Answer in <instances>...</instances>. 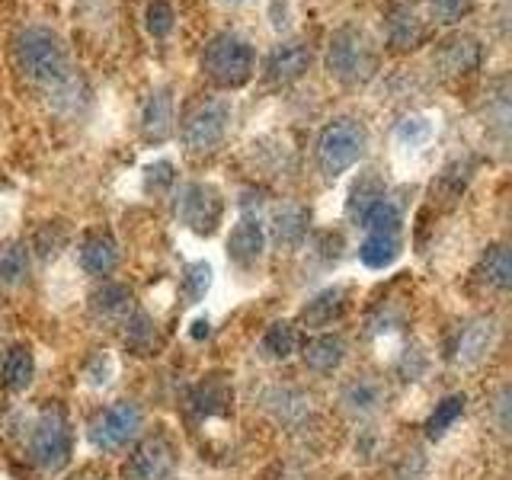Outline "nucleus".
Wrapping results in <instances>:
<instances>
[{"mask_svg":"<svg viewBox=\"0 0 512 480\" xmlns=\"http://www.w3.org/2000/svg\"><path fill=\"white\" fill-rule=\"evenodd\" d=\"M263 352L269 359H288L292 352L298 349V330L295 324H288V320H279V324H272L266 333H263Z\"/></svg>","mask_w":512,"mask_h":480,"instance_id":"nucleus-27","label":"nucleus"},{"mask_svg":"<svg viewBox=\"0 0 512 480\" xmlns=\"http://www.w3.org/2000/svg\"><path fill=\"white\" fill-rule=\"evenodd\" d=\"M301 356H304V365H308L311 372H317V375H333L336 368L343 365V359H346V343L340 340V336L324 333V336H314V340L304 343Z\"/></svg>","mask_w":512,"mask_h":480,"instance_id":"nucleus-13","label":"nucleus"},{"mask_svg":"<svg viewBox=\"0 0 512 480\" xmlns=\"http://www.w3.org/2000/svg\"><path fill=\"white\" fill-rule=\"evenodd\" d=\"M496 343V324L493 320H474V324L464 327L461 340H458V362L461 365H474L487 356Z\"/></svg>","mask_w":512,"mask_h":480,"instance_id":"nucleus-20","label":"nucleus"},{"mask_svg":"<svg viewBox=\"0 0 512 480\" xmlns=\"http://www.w3.org/2000/svg\"><path fill=\"white\" fill-rule=\"evenodd\" d=\"M208 333H212V327H208V320H196V324H192V340H205Z\"/></svg>","mask_w":512,"mask_h":480,"instance_id":"nucleus-37","label":"nucleus"},{"mask_svg":"<svg viewBox=\"0 0 512 480\" xmlns=\"http://www.w3.org/2000/svg\"><path fill=\"white\" fill-rule=\"evenodd\" d=\"M378 199H384V192H381V183L375 180V176H362V180L352 186V199H349V218L352 221H362V215L372 208Z\"/></svg>","mask_w":512,"mask_h":480,"instance_id":"nucleus-30","label":"nucleus"},{"mask_svg":"<svg viewBox=\"0 0 512 480\" xmlns=\"http://www.w3.org/2000/svg\"><path fill=\"white\" fill-rule=\"evenodd\" d=\"M13 61L16 71L26 74V80L39 87H52L55 93H64L71 87L68 74V55L64 45L52 29L29 26L13 39Z\"/></svg>","mask_w":512,"mask_h":480,"instance_id":"nucleus-1","label":"nucleus"},{"mask_svg":"<svg viewBox=\"0 0 512 480\" xmlns=\"http://www.w3.org/2000/svg\"><path fill=\"white\" fill-rule=\"evenodd\" d=\"M397 135L404 141H410V144H416V141H423L429 135V122L426 119H404L397 125Z\"/></svg>","mask_w":512,"mask_h":480,"instance_id":"nucleus-36","label":"nucleus"},{"mask_svg":"<svg viewBox=\"0 0 512 480\" xmlns=\"http://www.w3.org/2000/svg\"><path fill=\"white\" fill-rule=\"evenodd\" d=\"M71 448H74V436H71L68 413L61 407L42 410L29 436V458L36 461L45 474H55L61 468H68Z\"/></svg>","mask_w":512,"mask_h":480,"instance_id":"nucleus-4","label":"nucleus"},{"mask_svg":"<svg viewBox=\"0 0 512 480\" xmlns=\"http://www.w3.org/2000/svg\"><path fill=\"white\" fill-rule=\"evenodd\" d=\"M311 68V48L304 42H282L266 58V77L272 84H292Z\"/></svg>","mask_w":512,"mask_h":480,"instance_id":"nucleus-11","label":"nucleus"},{"mask_svg":"<svg viewBox=\"0 0 512 480\" xmlns=\"http://www.w3.org/2000/svg\"><path fill=\"white\" fill-rule=\"evenodd\" d=\"M141 432V410L128 400L106 407L100 416L93 420L90 439L96 448H125Z\"/></svg>","mask_w":512,"mask_h":480,"instance_id":"nucleus-8","label":"nucleus"},{"mask_svg":"<svg viewBox=\"0 0 512 480\" xmlns=\"http://www.w3.org/2000/svg\"><path fill=\"white\" fill-rule=\"evenodd\" d=\"M32 375H36V359H32V352L26 346H13L4 356V365H0V381H4V388L20 394L32 384Z\"/></svg>","mask_w":512,"mask_h":480,"instance_id":"nucleus-22","label":"nucleus"},{"mask_svg":"<svg viewBox=\"0 0 512 480\" xmlns=\"http://www.w3.org/2000/svg\"><path fill=\"white\" fill-rule=\"evenodd\" d=\"M343 314H346V288H327V292H320L317 298L304 304L301 320L308 327L320 330V327H330L333 320H340Z\"/></svg>","mask_w":512,"mask_h":480,"instance_id":"nucleus-19","label":"nucleus"},{"mask_svg":"<svg viewBox=\"0 0 512 480\" xmlns=\"http://www.w3.org/2000/svg\"><path fill=\"white\" fill-rule=\"evenodd\" d=\"M221 196L215 186L208 183H189L180 189V199H176V215L186 224L189 231L196 234H212L221 221Z\"/></svg>","mask_w":512,"mask_h":480,"instance_id":"nucleus-7","label":"nucleus"},{"mask_svg":"<svg viewBox=\"0 0 512 480\" xmlns=\"http://www.w3.org/2000/svg\"><path fill=\"white\" fill-rule=\"evenodd\" d=\"M429 10L439 23H458L471 10V0H429Z\"/></svg>","mask_w":512,"mask_h":480,"instance_id":"nucleus-34","label":"nucleus"},{"mask_svg":"<svg viewBox=\"0 0 512 480\" xmlns=\"http://www.w3.org/2000/svg\"><path fill=\"white\" fill-rule=\"evenodd\" d=\"M461 413H464V394H448L442 404H436V410H432V416L426 420V436L442 439Z\"/></svg>","mask_w":512,"mask_h":480,"instance_id":"nucleus-29","label":"nucleus"},{"mask_svg":"<svg viewBox=\"0 0 512 480\" xmlns=\"http://www.w3.org/2000/svg\"><path fill=\"white\" fill-rule=\"evenodd\" d=\"M400 256V234H368L359 247V260L368 269H384Z\"/></svg>","mask_w":512,"mask_h":480,"instance_id":"nucleus-24","label":"nucleus"},{"mask_svg":"<svg viewBox=\"0 0 512 480\" xmlns=\"http://www.w3.org/2000/svg\"><path fill=\"white\" fill-rule=\"evenodd\" d=\"M64 240H68V231L61 228V224H45V228L36 234V250H39V256H55L61 247H64Z\"/></svg>","mask_w":512,"mask_h":480,"instance_id":"nucleus-33","label":"nucleus"},{"mask_svg":"<svg viewBox=\"0 0 512 480\" xmlns=\"http://www.w3.org/2000/svg\"><path fill=\"white\" fill-rule=\"evenodd\" d=\"M477 276L484 279L490 288H496V292H506V288L512 285V256H509V247L496 244L484 253V260H480L477 266Z\"/></svg>","mask_w":512,"mask_h":480,"instance_id":"nucleus-23","label":"nucleus"},{"mask_svg":"<svg viewBox=\"0 0 512 480\" xmlns=\"http://www.w3.org/2000/svg\"><path fill=\"white\" fill-rule=\"evenodd\" d=\"M378 68V52L372 39L356 26H343L333 32L327 45V71L330 77L343 80V84H362L375 74Z\"/></svg>","mask_w":512,"mask_h":480,"instance_id":"nucleus-2","label":"nucleus"},{"mask_svg":"<svg viewBox=\"0 0 512 480\" xmlns=\"http://www.w3.org/2000/svg\"><path fill=\"white\" fill-rule=\"evenodd\" d=\"M436 61L445 74H471L480 68V61H484V48H480V42L468 36V32H458V36H448L439 45Z\"/></svg>","mask_w":512,"mask_h":480,"instance_id":"nucleus-10","label":"nucleus"},{"mask_svg":"<svg viewBox=\"0 0 512 480\" xmlns=\"http://www.w3.org/2000/svg\"><path fill=\"white\" fill-rule=\"evenodd\" d=\"M173 128V96L170 90H154L141 109V132L148 141H167Z\"/></svg>","mask_w":512,"mask_h":480,"instance_id":"nucleus-14","label":"nucleus"},{"mask_svg":"<svg viewBox=\"0 0 512 480\" xmlns=\"http://www.w3.org/2000/svg\"><path fill=\"white\" fill-rule=\"evenodd\" d=\"M266 250V231L263 224L256 218H240L234 224V231L228 237V256L240 266V269H250L256 260L263 256Z\"/></svg>","mask_w":512,"mask_h":480,"instance_id":"nucleus-12","label":"nucleus"},{"mask_svg":"<svg viewBox=\"0 0 512 480\" xmlns=\"http://www.w3.org/2000/svg\"><path fill=\"white\" fill-rule=\"evenodd\" d=\"M173 464H176V452L170 439L154 436V439H144L135 452L128 455L122 474L125 480H170Z\"/></svg>","mask_w":512,"mask_h":480,"instance_id":"nucleus-9","label":"nucleus"},{"mask_svg":"<svg viewBox=\"0 0 512 480\" xmlns=\"http://www.w3.org/2000/svg\"><path fill=\"white\" fill-rule=\"evenodd\" d=\"M231 106L212 96V100L196 103L183 119V144L189 151H212L221 144L224 132H228Z\"/></svg>","mask_w":512,"mask_h":480,"instance_id":"nucleus-6","label":"nucleus"},{"mask_svg":"<svg viewBox=\"0 0 512 480\" xmlns=\"http://www.w3.org/2000/svg\"><path fill=\"white\" fill-rule=\"evenodd\" d=\"M29 272V250L23 240L0 244V285H20Z\"/></svg>","mask_w":512,"mask_h":480,"instance_id":"nucleus-25","label":"nucleus"},{"mask_svg":"<svg viewBox=\"0 0 512 480\" xmlns=\"http://www.w3.org/2000/svg\"><path fill=\"white\" fill-rule=\"evenodd\" d=\"M343 404H346L349 413L368 416V413H375L378 404H381V388H378L375 381L359 378V381H352L349 388L343 391Z\"/></svg>","mask_w":512,"mask_h":480,"instance_id":"nucleus-26","label":"nucleus"},{"mask_svg":"<svg viewBox=\"0 0 512 480\" xmlns=\"http://www.w3.org/2000/svg\"><path fill=\"white\" fill-rule=\"evenodd\" d=\"M148 189H154V192H164V189H170L173 186V180H176V173H173V164L170 160H157V164H151L148 167Z\"/></svg>","mask_w":512,"mask_h":480,"instance_id":"nucleus-35","label":"nucleus"},{"mask_svg":"<svg viewBox=\"0 0 512 480\" xmlns=\"http://www.w3.org/2000/svg\"><path fill=\"white\" fill-rule=\"evenodd\" d=\"M256 68V52L247 39H240L237 32H221L202 52V71L208 80H215L218 87H240L247 84Z\"/></svg>","mask_w":512,"mask_h":480,"instance_id":"nucleus-3","label":"nucleus"},{"mask_svg":"<svg viewBox=\"0 0 512 480\" xmlns=\"http://www.w3.org/2000/svg\"><path fill=\"white\" fill-rule=\"evenodd\" d=\"M90 308H93V314H100L106 320H128L135 311V301H132V292H128L125 285L106 282L100 292H93Z\"/></svg>","mask_w":512,"mask_h":480,"instance_id":"nucleus-21","label":"nucleus"},{"mask_svg":"<svg viewBox=\"0 0 512 480\" xmlns=\"http://www.w3.org/2000/svg\"><path fill=\"white\" fill-rule=\"evenodd\" d=\"M231 404H234V391L221 375L199 381L196 391H192V410L202 416H228Z\"/></svg>","mask_w":512,"mask_h":480,"instance_id":"nucleus-15","label":"nucleus"},{"mask_svg":"<svg viewBox=\"0 0 512 480\" xmlns=\"http://www.w3.org/2000/svg\"><path fill=\"white\" fill-rule=\"evenodd\" d=\"M304 234H308V212L301 205H282L272 212V237L285 250L301 247Z\"/></svg>","mask_w":512,"mask_h":480,"instance_id":"nucleus-18","label":"nucleus"},{"mask_svg":"<svg viewBox=\"0 0 512 480\" xmlns=\"http://www.w3.org/2000/svg\"><path fill=\"white\" fill-rule=\"evenodd\" d=\"M212 285V266L208 263H189L186 266V276H183V292L189 304H199Z\"/></svg>","mask_w":512,"mask_h":480,"instance_id":"nucleus-31","label":"nucleus"},{"mask_svg":"<svg viewBox=\"0 0 512 480\" xmlns=\"http://www.w3.org/2000/svg\"><path fill=\"white\" fill-rule=\"evenodd\" d=\"M359 224L368 234H400V208L394 202H388V199H378L362 215Z\"/></svg>","mask_w":512,"mask_h":480,"instance_id":"nucleus-28","label":"nucleus"},{"mask_svg":"<svg viewBox=\"0 0 512 480\" xmlns=\"http://www.w3.org/2000/svg\"><path fill=\"white\" fill-rule=\"evenodd\" d=\"M362 154H365V128L356 119H333L324 132H320L317 164L330 180L343 176L349 167H356Z\"/></svg>","mask_w":512,"mask_h":480,"instance_id":"nucleus-5","label":"nucleus"},{"mask_svg":"<svg viewBox=\"0 0 512 480\" xmlns=\"http://www.w3.org/2000/svg\"><path fill=\"white\" fill-rule=\"evenodd\" d=\"M426 23L416 16L410 7H394L391 16H388V42L400 52H407V48H416L426 42Z\"/></svg>","mask_w":512,"mask_h":480,"instance_id":"nucleus-17","label":"nucleus"},{"mask_svg":"<svg viewBox=\"0 0 512 480\" xmlns=\"http://www.w3.org/2000/svg\"><path fill=\"white\" fill-rule=\"evenodd\" d=\"M144 20H148V29H151V36L157 39H164L167 32L173 29V7L167 4V0H151L148 4V13H144Z\"/></svg>","mask_w":512,"mask_h":480,"instance_id":"nucleus-32","label":"nucleus"},{"mask_svg":"<svg viewBox=\"0 0 512 480\" xmlns=\"http://www.w3.org/2000/svg\"><path fill=\"white\" fill-rule=\"evenodd\" d=\"M80 266H84L96 279L109 276V272L119 266V244L109 234L87 237L84 247H80Z\"/></svg>","mask_w":512,"mask_h":480,"instance_id":"nucleus-16","label":"nucleus"}]
</instances>
